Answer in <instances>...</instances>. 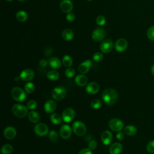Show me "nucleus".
Returning <instances> with one entry per match:
<instances>
[{
    "label": "nucleus",
    "instance_id": "nucleus-1",
    "mask_svg": "<svg viewBox=\"0 0 154 154\" xmlns=\"http://www.w3.org/2000/svg\"><path fill=\"white\" fill-rule=\"evenodd\" d=\"M102 98L105 104L108 105H113L118 99V93L113 88H106L102 92Z\"/></svg>",
    "mask_w": 154,
    "mask_h": 154
},
{
    "label": "nucleus",
    "instance_id": "nucleus-2",
    "mask_svg": "<svg viewBox=\"0 0 154 154\" xmlns=\"http://www.w3.org/2000/svg\"><path fill=\"white\" fill-rule=\"evenodd\" d=\"M26 91L23 90L22 88L16 87L13 88L11 90V96L14 100L17 102H22L23 101L26 97Z\"/></svg>",
    "mask_w": 154,
    "mask_h": 154
},
{
    "label": "nucleus",
    "instance_id": "nucleus-3",
    "mask_svg": "<svg viewBox=\"0 0 154 154\" xmlns=\"http://www.w3.org/2000/svg\"><path fill=\"white\" fill-rule=\"evenodd\" d=\"M28 109L27 106L21 104H14L11 109L13 114L19 118L25 117L28 114Z\"/></svg>",
    "mask_w": 154,
    "mask_h": 154
},
{
    "label": "nucleus",
    "instance_id": "nucleus-4",
    "mask_svg": "<svg viewBox=\"0 0 154 154\" xmlns=\"http://www.w3.org/2000/svg\"><path fill=\"white\" fill-rule=\"evenodd\" d=\"M67 90L63 86H57L55 87L52 91V97L56 100H63L66 96Z\"/></svg>",
    "mask_w": 154,
    "mask_h": 154
},
{
    "label": "nucleus",
    "instance_id": "nucleus-5",
    "mask_svg": "<svg viewBox=\"0 0 154 154\" xmlns=\"http://www.w3.org/2000/svg\"><path fill=\"white\" fill-rule=\"evenodd\" d=\"M72 129L73 132L78 136L84 135L87 131L85 124L79 120L75 121L72 125Z\"/></svg>",
    "mask_w": 154,
    "mask_h": 154
},
{
    "label": "nucleus",
    "instance_id": "nucleus-6",
    "mask_svg": "<svg viewBox=\"0 0 154 154\" xmlns=\"http://www.w3.org/2000/svg\"><path fill=\"white\" fill-rule=\"evenodd\" d=\"M109 128L115 132H120L123 128V122L119 119L114 118L111 119L108 123Z\"/></svg>",
    "mask_w": 154,
    "mask_h": 154
},
{
    "label": "nucleus",
    "instance_id": "nucleus-7",
    "mask_svg": "<svg viewBox=\"0 0 154 154\" xmlns=\"http://www.w3.org/2000/svg\"><path fill=\"white\" fill-rule=\"evenodd\" d=\"M75 116V112L72 108H67L64 109L62 112V119L64 122H70L73 120Z\"/></svg>",
    "mask_w": 154,
    "mask_h": 154
},
{
    "label": "nucleus",
    "instance_id": "nucleus-8",
    "mask_svg": "<svg viewBox=\"0 0 154 154\" xmlns=\"http://www.w3.org/2000/svg\"><path fill=\"white\" fill-rule=\"evenodd\" d=\"M35 134L40 137L45 136L48 134V126L43 123H40L37 124L34 128Z\"/></svg>",
    "mask_w": 154,
    "mask_h": 154
},
{
    "label": "nucleus",
    "instance_id": "nucleus-9",
    "mask_svg": "<svg viewBox=\"0 0 154 154\" xmlns=\"http://www.w3.org/2000/svg\"><path fill=\"white\" fill-rule=\"evenodd\" d=\"M106 35V32L104 29L102 28H98L95 29L92 34L91 37L93 40L95 42H100L105 38Z\"/></svg>",
    "mask_w": 154,
    "mask_h": 154
},
{
    "label": "nucleus",
    "instance_id": "nucleus-10",
    "mask_svg": "<svg viewBox=\"0 0 154 154\" xmlns=\"http://www.w3.org/2000/svg\"><path fill=\"white\" fill-rule=\"evenodd\" d=\"M114 44L112 40L105 39L103 40L100 45V49L103 53H109L113 49Z\"/></svg>",
    "mask_w": 154,
    "mask_h": 154
},
{
    "label": "nucleus",
    "instance_id": "nucleus-11",
    "mask_svg": "<svg viewBox=\"0 0 154 154\" xmlns=\"http://www.w3.org/2000/svg\"><path fill=\"white\" fill-rule=\"evenodd\" d=\"M128 46V43L127 40L123 38H119L116 40L114 44V48L117 52H122L125 51Z\"/></svg>",
    "mask_w": 154,
    "mask_h": 154
},
{
    "label": "nucleus",
    "instance_id": "nucleus-12",
    "mask_svg": "<svg viewBox=\"0 0 154 154\" xmlns=\"http://www.w3.org/2000/svg\"><path fill=\"white\" fill-rule=\"evenodd\" d=\"M23 81H29L34 77V72L30 69H26L21 72L19 75Z\"/></svg>",
    "mask_w": 154,
    "mask_h": 154
},
{
    "label": "nucleus",
    "instance_id": "nucleus-13",
    "mask_svg": "<svg viewBox=\"0 0 154 154\" xmlns=\"http://www.w3.org/2000/svg\"><path fill=\"white\" fill-rule=\"evenodd\" d=\"M60 7L62 11L66 13H69L73 10V5L70 0H63L60 2Z\"/></svg>",
    "mask_w": 154,
    "mask_h": 154
},
{
    "label": "nucleus",
    "instance_id": "nucleus-14",
    "mask_svg": "<svg viewBox=\"0 0 154 154\" xmlns=\"http://www.w3.org/2000/svg\"><path fill=\"white\" fill-rule=\"evenodd\" d=\"M60 137L63 139H68L72 135V128L68 125H64L60 130Z\"/></svg>",
    "mask_w": 154,
    "mask_h": 154
},
{
    "label": "nucleus",
    "instance_id": "nucleus-15",
    "mask_svg": "<svg viewBox=\"0 0 154 154\" xmlns=\"http://www.w3.org/2000/svg\"><path fill=\"white\" fill-rule=\"evenodd\" d=\"M99 85L97 82H91L87 84L85 91L89 94H94L99 91Z\"/></svg>",
    "mask_w": 154,
    "mask_h": 154
},
{
    "label": "nucleus",
    "instance_id": "nucleus-16",
    "mask_svg": "<svg viewBox=\"0 0 154 154\" xmlns=\"http://www.w3.org/2000/svg\"><path fill=\"white\" fill-rule=\"evenodd\" d=\"M91 66H92V61L89 59L86 60L85 61H84V62H82L79 64L78 67V70L81 74L84 75L89 71Z\"/></svg>",
    "mask_w": 154,
    "mask_h": 154
},
{
    "label": "nucleus",
    "instance_id": "nucleus-17",
    "mask_svg": "<svg viewBox=\"0 0 154 154\" xmlns=\"http://www.w3.org/2000/svg\"><path fill=\"white\" fill-rule=\"evenodd\" d=\"M16 135V130L13 126H7L4 131V136L8 140H12Z\"/></svg>",
    "mask_w": 154,
    "mask_h": 154
},
{
    "label": "nucleus",
    "instance_id": "nucleus-18",
    "mask_svg": "<svg viewBox=\"0 0 154 154\" xmlns=\"http://www.w3.org/2000/svg\"><path fill=\"white\" fill-rule=\"evenodd\" d=\"M57 108V103L53 100H49L46 101L44 105V110L46 113H52Z\"/></svg>",
    "mask_w": 154,
    "mask_h": 154
},
{
    "label": "nucleus",
    "instance_id": "nucleus-19",
    "mask_svg": "<svg viewBox=\"0 0 154 154\" xmlns=\"http://www.w3.org/2000/svg\"><path fill=\"white\" fill-rule=\"evenodd\" d=\"M101 141L105 145H108L112 140V135L109 131H104L101 134Z\"/></svg>",
    "mask_w": 154,
    "mask_h": 154
},
{
    "label": "nucleus",
    "instance_id": "nucleus-20",
    "mask_svg": "<svg viewBox=\"0 0 154 154\" xmlns=\"http://www.w3.org/2000/svg\"><path fill=\"white\" fill-rule=\"evenodd\" d=\"M123 149V146L120 143H112L109 148V152L110 154H120Z\"/></svg>",
    "mask_w": 154,
    "mask_h": 154
},
{
    "label": "nucleus",
    "instance_id": "nucleus-21",
    "mask_svg": "<svg viewBox=\"0 0 154 154\" xmlns=\"http://www.w3.org/2000/svg\"><path fill=\"white\" fill-rule=\"evenodd\" d=\"M61 61L57 57H51L48 60V65L54 69H58L61 66Z\"/></svg>",
    "mask_w": 154,
    "mask_h": 154
},
{
    "label": "nucleus",
    "instance_id": "nucleus-22",
    "mask_svg": "<svg viewBox=\"0 0 154 154\" xmlns=\"http://www.w3.org/2000/svg\"><path fill=\"white\" fill-rule=\"evenodd\" d=\"M75 82L77 85L80 87H84L87 85V82H88V78L84 74L78 75L75 77Z\"/></svg>",
    "mask_w": 154,
    "mask_h": 154
},
{
    "label": "nucleus",
    "instance_id": "nucleus-23",
    "mask_svg": "<svg viewBox=\"0 0 154 154\" xmlns=\"http://www.w3.org/2000/svg\"><path fill=\"white\" fill-rule=\"evenodd\" d=\"M61 36L66 41H71L74 37V33L70 29H65L63 31Z\"/></svg>",
    "mask_w": 154,
    "mask_h": 154
},
{
    "label": "nucleus",
    "instance_id": "nucleus-24",
    "mask_svg": "<svg viewBox=\"0 0 154 154\" xmlns=\"http://www.w3.org/2000/svg\"><path fill=\"white\" fill-rule=\"evenodd\" d=\"M28 117L29 120L33 123H37L40 120V115L35 111H30L28 114Z\"/></svg>",
    "mask_w": 154,
    "mask_h": 154
},
{
    "label": "nucleus",
    "instance_id": "nucleus-25",
    "mask_svg": "<svg viewBox=\"0 0 154 154\" xmlns=\"http://www.w3.org/2000/svg\"><path fill=\"white\" fill-rule=\"evenodd\" d=\"M16 19H17L18 21L20 22H24L27 20L28 16V14L26 13V11H23V10H20L18 11L16 13Z\"/></svg>",
    "mask_w": 154,
    "mask_h": 154
},
{
    "label": "nucleus",
    "instance_id": "nucleus-26",
    "mask_svg": "<svg viewBox=\"0 0 154 154\" xmlns=\"http://www.w3.org/2000/svg\"><path fill=\"white\" fill-rule=\"evenodd\" d=\"M137 129L135 126L133 125L126 126L124 129V133L128 136H133L136 134Z\"/></svg>",
    "mask_w": 154,
    "mask_h": 154
},
{
    "label": "nucleus",
    "instance_id": "nucleus-27",
    "mask_svg": "<svg viewBox=\"0 0 154 154\" xmlns=\"http://www.w3.org/2000/svg\"><path fill=\"white\" fill-rule=\"evenodd\" d=\"M51 122L55 125H59L61 123L62 117L57 113H52L50 116Z\"/></svg>",
    "mask_w": 154,
    "mask_h": 154
},
{
    "label": "nucleus",
    "instance_id": "nucleus-28",
    "mask_svg": "<svg viewBox=\"0 0 154 154\" xmlns=\"http://www.w3.org/2000/svg\"><path fill=\"white\" fill-rule=\"evenodd\" d=\"M46 76L51 81H56L59 78L60 75H59V73L57 71L55 70H52L49 71L47 73Z\"/></svg>",
    "mask_w": 154,
    "mask_h": 154
},
{
    "label": "nucleus",
    "instance_id": "nucleus-29",
    "mask_svg": "<svg viewBox=\"0 0 154 154\" xmlns=\"http://www.w3.org/2000/svg\"><path fill=\"white\" fill-rule=\"evenodd\" d=\"M73 63L72 58L68 55H65L62 59V64L66 67H70Z\"/></svg>",
    "mask_w": 154,
    "mask_h": 154
},
{
    "label": "nucleus",
    "instance_id": "nucleus-30",
    "mask_svg": "<svg viewBox=\"0 0 154 154\" xmlns=\"http://www.w3.org/2000/svg\"><path fill=\"white\" fill-rule=\"evenodd\" d=\"M13 148L11 144H6L2 146L1 151L2 154H10L12 153Z\"/></svg>",
    "mask_w": 154,
    "mask_h": 154
},
{
    "label": "nucleus",
    "instance_id": "nucleus-31",
    "mask_svg": "<svg viewBox=\"0 0 154 154\" xmlns=\"http://www.w3.org/2000/svg\"><path fill=\"white\" fill-rule=\"evenodd\" d=\"M34 89H35L34 84L31 82H28L26 83L24 86L25 91L28 94L32 93L34 91Z\"/></svg>",
    "mask_w": 154,
    "mask_h": 154
},
{
    "label": "nucleus",
    "instance_id": "nucleus-32",
    "mask_svg": "<svg viewBox=\"0 0 154 154\" xmlns=\"http://www.w3.org/2000/svg\"><path fill=\"white\" fill-rule=\"evenodd\" d=\"M90 106H91V108H93L94 109H97L99 108H100V106H102V103L101 101L99 99H93L91 102H90Z\"/></svg>",
    "mask_w": 154,
    "mask_h": 154
},
{
    "label": "nucleus",
    "instance_id": "nucleus-33",
    "mask_svg": "<svg viewBox=\"0 0 154 154\" xmlns=\"http://www.w3.org/2000/svg\"><path fill=\"white\" fill-rule=\"evenodd\" d=\"M49 138L52 142H56L58 140V135L55 131H51L49 133Z\"/></svg>",
    "mask_w": 154,
    "mask_h": 154
},
{
    "label": "nucleus",
    "instance_id": "nucleus-34",
    "mask_svg": "<svg viewBox=\"0 0 154 154\" xmlns=\"http://www.w3.org/2000/svg\"><path fill=\"white\" fill-rule=\"evenodd\" d=\"M96 22L99 26H103L106 23V18L102 15H99L96 17Z\"/></svg>",
    "mask_w": 154,
    "mask_h": 154
},
{
    "label": "nucleus",
    "instance_id": "nucleus-35",
    "mask_svg": "<svg viewBox=\"0 0 154 154\" xmlns=\"http://www.w3.org/2000/svg\"><path fill=\"white\" fill-rule=\"evenodd\" d=\"M147 38L151 40L154 41V25L150 26L147 31Z\"/></svg>",
    "mask_w": 154,
    "mask_h": 154
},
{
    "label": "nucleus",
    "instance_id": "nucleus-36",
    "mask_svg": "<svg viewBox=\"0 0 154 154\" xmlns=\"http://www.w3.org/2000/svg\"><path fill=\"white\" fill-rule=\"evenodd\" d=\"M103 54L101 52H95L93 55V60L95 61V62H100L103 59Z\"/></svg>",
    "mask_w": 154,
    "mask_h": 154
},
{
    "label": "nucleus",
    "instance_id": "nucleus-37",
    "mask_svg": "<svg viewBox=\"0 0 154 154\" xmlns=\"http://www.w3.org/2000/svg\"><path fill=\"white\" fill-rule=\"evenodd\" d=\"M75 74V71L73 68L67 67V69L65 70V76L67 78H72Z\"/></svg>",
    "mask_w": 154,
    "mask_h": 154
},
{
    "label": "nucleus",
    "instance_id": "nucleus-38",
    "mask_svg": "<svg viewBox=\"0 0 154 154\" xmlns=\"http://www.w3.org/2000/svg\"><path fill=\"white\" fill-rule=\"evenodd\" d=\"M146 150L149 153H154V140H152L148 143L146 146Z\"/></svg>",
    "mask_w": 154,
    "mask_h": 154
},
{
    "label": "nucleus",
    "instance_id": "nucleus-39",
    "mask_svg": "<svg viewBox=\"0 0 154 154\" xmlns=\"http://www.w3.org/2000/svg\"><path fill=\"white\" fill-rule=\"evenodd\" d=\"M37 102L34 100H31L27 103V108L29 109L33 110L35 109L37 107Z\"/></svg>",
    "mask_w": 154,
    "mask_h": 154
},
{
    "label": "nucleus",
    "instance_id": "nucleus-40",
    "mask_svg": "<svg viewBox=\"0 0 154 154\" xmlns=\"http://www.w3.org/2000/svg\"><path fill=\"white\" fill-rule=\"evenodd\" d=\"M66 19L68 22H72L75 19V15L73 13H71V12L69 13H67L66 16Z\"/></svg>",
    "mask_w": 154,
    "mask_h": 154
},
{
    "label": "nucleus",
    "instance_id": "nucleus-41",
    "mask_svg": "<svg viewBox=\"0 0 154 154\" xmlns=\"http://www.w3.org/2000/svg\"><path fill=\"white\" fill-rule=\"evenodd\" d=\"M97 147V143L95 140H91L88 143V148L91 150H94Z\"/></svg>",
    "mask_w": 154,
    "mask_h": 154
},
{
    "label": "nucleus",
    "instance_id": "nucleus-42",
    "mask_svg": "<svg viewBox=\"0 0 154 154\" xmlns=\"http://www.w3.org/2000/svg\"><path fill=\"white\" fill-rule=\"evenodd\" d=\"M78 154H93L91 150L89 148H85L82 150H81Z\"/></svg>",
    "mask_w": 154,
    "mask_h": 154
},
{
    "label": "nucleus",
    "instance_id": "nucleus-43",
    "mask_svg": "<svg viewBox=\"0 0 154 154\" xmlns=\"http://www.w3.org/2000/svg\"><path fill=\"white\" fill-rule=\"evenodd\" d=\"M48 64V61H47L45 59H42L39 61V65L42 67H45L47 66Z\"/></svg>",
    "mask_w": 154,
    "mask_h": 154
},
{
    "label": "nucleus",
    "instance_id": "nucleus-44",
    "mask_svg": "<svg viewBox=\"0 0 154 154\" xmlns=\"http://www.w3.org/2000/svg\"><path fill=\"white\" fill-rule=\"evenodd\" d=\"M116 138L119 140H123L125 138V133H123L122 132H119L116 134Z\"/></svg>",
    "mask_w": 154,
    "mask_h": 154
},
{
    "label": "nucleus",
    "instance_id": "nucleus-45",
    "mask_svg": "<svg viewBox=\"0 0 154 154\" xmlns=\"http://www.w3.org/2000/svg\"><path fill=\"white\" fill-rule=\"evenodd\" d=\"M52 53V49L51 48H47L45 50V54L46 56H49Z\"/></svg>",
    "mask_w": 154,
    "mask_h": 154
},
{
    "label": "nucleus",
    "instance_id": "nucleus-46",
    "mask_svg": "<svg viewBox=\"0 0 154 154\" xmlns=\"http://www.w3.org/2000/svg\"><path fill=\"white\" fill-rule=\"evenodd\" d=\"M151 72H152V75L154 76V64L151 67Z\"/></svg>",
    "mask_w": 154,
    "mask_h": 154
},
{
    "label": "nucleus",
    "instance_id": "nucleus-47",
    "mask_svg": "<svg viewBox=\"0 0 154 154\" xmlns=\"http://www.w3.org/2000/svg\"><path fill=\"white\" fill-rule=\"evenodd\" d=\"M19 1H20V2H25V1H26L28 0H19Z\"/></svg>",
    "mask_w": 154,
    "mask_h": 154
},
{
    "label": "nucleus",
    "instance_id": "nucleus-48",
    "mask_svg": "<svg viewBox=\"0 0 154 154\" xmlns=\"http://www.w3.org/2000/svg\"><path fill=\"white\" fill-rule=\"evenodd\" d=\"M7 1H8V2H11V1H13V0H6Z\"/></svg>",
    "mask_w": 154,
    "mask_h": 154
},
{
    "label": "nucleus",
    "instance_id": "nucleus-49",
    "mask_svg": "<svg viewBox=\"0 0 154 154\" xmlns=\"http://www.w3.org/2000/svg\"><path fill=\"white\" fill-rule=\"evenodd\" d=\"M87 1H92L93 0H87Z\"/></svg>",
    "mask_w": 154,
    "mask_h": 154
}]
</instances>
